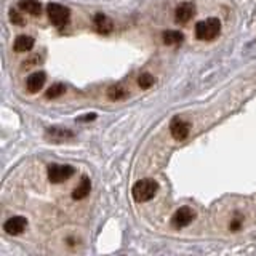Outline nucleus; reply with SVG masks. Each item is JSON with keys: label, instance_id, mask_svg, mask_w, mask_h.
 <instances>
[{"label": "nucleus", "instance_id": "f257e3e1", "mask_svg": "<svg viewBox=\"0 0 256 256\" xmlns=\"http://www.w3.org/2000/svg\"><path fill=\"white\" fill-rule=\"evenodd\" d=\"M157 190H158L157 181L146 178V180H141L134 184L132 189V196L138 204H142V202H149V200L154 198Z\"/></svg>", "mask_w": 256, "mask_h": 256}, {"label": "nucleus", "instance_id": "f03ea898", "mask_svg": "<svg viewBox=\"0 0 256 256\" xmlns=\"http://www.w3.org/2000/svg\"><path fill=\"white\" fill-rule=\"evenodd\" d=\"M221 22L218 18H208L205 21L197 22L196 26V37L198 40H213L220 36Z\"/></svg>", "mask_w": 256, "mask_h": 256}, {"label": "nucleus", "instance_id": "7ed1b4c3", "mask_svg": "<svg viewBox=\"0 0 256 256\" xmlns=\"http://www.w3.org/2000/svg\"><path fill=\"white\" fill-rule=\"evenodd\" d=\"M46 13H48V20H50L52 24L56 28H64L70 18L69 8L60 4H50L46 6Z\"/></svg>", "mask_w": 256, "mask_h": 256}, {"label": "nucleus", "instance_id": "20e7f679", "mask_svg": "<svg viewBox=\"0 0 256 256\" xmlns=\"http://www.w3.org/2000/svg\"><path fill=\"white\" fill-rule=\"evenodd\" d=\"M48 181L53 182V184H60V182H64L68 181L72 174L76 173L74 166L70 165H50L48 166Z\"/></svg>", "mask_w": 256, "mask_h": 256}, {"label": "nucleus", "instance_id": "39448f33", "mask_svg": "<svg viewBox=\"0 0 256 256\" xmlns=\"http://www.w3.org/2000/svg\"><path fill=\"white\" fill-rule=\"evenodd\" d=\"M196 220V212L189 206H181L180 210H176L172 216V226L176 229H182L189 226V224Z\"/></svg>", "mask_w": 256, "mask_h": 256}, {"label": "nucleus", "instance_id": "423d86ee", "mask_svg": "<svg viewBox=\"0 0 256 256\" xmlns=\"http://www.w3.org/2000/svg\"><path fill=\"white\" fill-rule=\"evenodd\" d=\"M28 228V220L24 216H12L4 224V230L10 236H20Z\"/></svg>", "mask_w": 256, "mask_h": 256}, {"label": "nucleus", "instance_id": "0eeeda50", "mask_svg": "<svg viewBox=\"0 0 256 256\" xmlns=\"http://www.w3.org/2000/svg\"><path fill=\"white\" fill-rule=\"evenodd\" d=\"M196 16V5L192 2H182L176 6L174 10V20L180 24H186Z\"/></svg>", "mask_w": 256, "mask_h": 256}, {"label": "nucleus", "instance_id": "6e6552de", "mask_svg": "<svg viewBox=\"0 0 256 256\" xmlns=\"http://www.w3.org/2000/svg\"><path fill=\"white\" fill-rule=\"evenodd\" d=\"M189 132H190V125L182 118H174L170 125V133L176 141H184L189 136Z\"/></svg>", "mask_w": 256, "mask_h": 256}, {"label": "nucleus", "instance_id": "1a4fd4ad", "mask_svg": "<svg viewBox=\"0 0 256 256\" xmlns=\"http://www.w3.org/2000/svg\"><path fill=\"white\" fill-rule=\"evenodd\" d=\"M46 138H50L53 142H62L74 138V133L62 126H50L46 130Z\"/></svg>", "mask_w": 256, "mask_h": 256}, {"label": "nucleus", "instance_id": "9d476101", "mask_svg": "<svg viewBox=\"0 0 256 256\" xmlns=\"http://www.w3.org/2000/svg\"><path fill=\"white\" fill-rule=\"evenodd\" d=\"M93 26H94L96 32H100V34H104V36L110 34V32L114 30V22H112V20L108 18V16L102 14V13L94 14Z\"/></svg>", "mask_w": 256, "mask_h": 256}, {"label": "nucleus", "instance_id": "9b49d317", "mask_svg": "<svg viewBox=\"0 0 256 256\" xmlns=\"http://www.w3.org/2000/svg\"><path fill=\"white\" fill-rule=\"evenodd\" d=\"M45 80H46L45 72H34V74H30L26 80L28 92L37 93L38 90H42V86L45 85Z\"/></svg>", "mask_w": 256, "mask_h": 256}, {"label": "nucleus", "instance_id": "f8f14e48", "mask_svg": "<svg viewBox=\"0 0 256 256\" xmlns=\"http://www.w3.org/2000/svg\"><path fill=\"white\" fill-rule=\"evenodd\" d=\"M90 190H92L90 178H88V176H82L78 186L72 190V198H74V200H84L88 194H90Z\"/></svg>", "mask_w": 256, "mask_h": 256}, {"label": "nucleus", "instance_id": "ddd939ff", "mask_svg": "<svg viewBox=\"0 0 256 256\" xmlns=\"http://www.w3.org/2000/svg\"><path fill=\"white\" fill-rule=\"evenodd\" d=\"M32 46H34V38L30 36H18L13 44V48L16 53H26L30 52Z\"/></svg>", "mask_w": 256, "mask_h": 256}, {"label": "nucleus", "instance_id": "4468645a", "mask_svg": "<svg viewBox=\"0 0 256 256\" xmlns=\"http://www.w3.org/2000/svg\"><path fill=\"white\" fill-rule=\"evenodd\" d=\"M20 10L24 13H29L30 16H38L42 13V5L37 0H20Z\"/></svg>", "mask_w": 256, "mask_h": 256}, {"label": "nucleus", "instance_id": "2eb2a0df", "mask_svg": "<svg viewBox=\"0 0 256 256\" xmlns=\"http://www.w3.org/2000/svg\"><path fill=\"white\" fill-rule=\"evenodd\" d=\"M165 45H178L184 40V34L180 30H165L162 34Z\"/></svg>", "mask_w": 256, "mask_h": 256}, {"label": "nucleus", "instance_id": "dca6fc26", "mask_svg": "<svg viewBox=\"0 0 256 256\" xmlns=\"http://www.w3.org/2000/svg\"><path fill=\"white\" fill-rule=\"evenodd\" d=\"M125 88L122 85H112L109 86V90H108V96H109V100L112 101H117V100H122L124 96H125Z\"/></svg>", "mask_w": 256, "mask_h": 256}, {"label": "nucleus", "instance_id": "f3484780", "mask_svg": "<svg viewBox=\"0 0 256 256\" xmlns=\"http://www.w3.org/2000/svg\"><path fill=\"white\" fill-rule=\"evenodd\" d=\"M64 92H66V86H64L62 84H54L46 90V98L54 100V98H58V96H61Z\"/></svg>", "mask_w": 256, "mask_h": 256}, {"label": "nucleus", "instance_id": "a211bd4d", "mask_svg": "<svg viewBox=\"0 0 256 256\" xmlns=\"http://www.w3.org/2000/svg\"><path fill=\"white\" fill-rule=\"evenodd\" d=\"M154 82H156V78H154V76L152 74H141L140 76V78H138V85L141 86V88H144V90H148V88H150L152 85H154Z\"/></svg>", "mask_w": 256, "mask_h": 256}, {"label": "nucleus", "instance_id": "6ab92c4d", "mask_svg": "<svg viewBox=\"0 0 256 256\" xmlns=\"http://www.w3.org/2000/svg\"><path fill=\"white\" fill-rule=\"evenodd\" d=\"M10 20H12V22H13V24H18V26H22V24H24V20H22L21 13L14 12V10H12V12H10Z\"/></svg>", "mask_w": 256, "mask_h": 256}, {"label": "nucleus", "instance_id": "aec40b11", "mask_svg": "<svg viewBox=\"0 0 256 256\" xmlns=\"http://www.w3.org/2000/svg\"><path fill=\"white\" fill-rule=\"evenodd\" d=\"M38 60H40V58H37V56H34V58H30V60H28V61H24V62H22V66H24V68H30V66H36L34 62H37Z\"/></svg>", "mask_w": 256, "mask_h": 256}]
</instances>
